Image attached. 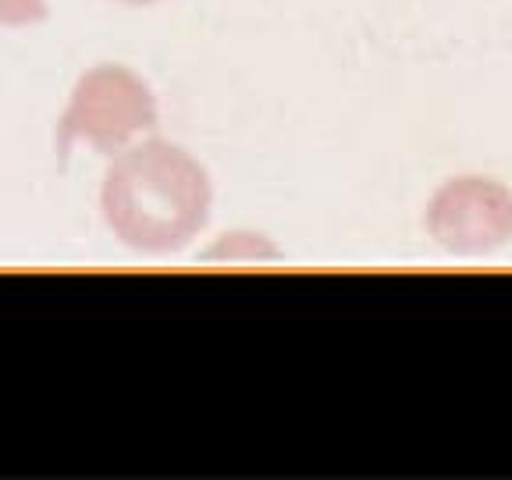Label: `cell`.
I'll return each mask as SVG.
<instances>
[{"label":"cell","mask_w":512,"mask_h":480,"mask_svg":"<svg viewBox=\"0 0 512 480\" xmlns=\"http://www.w3.org/2000/svg\"><path fill=\"white\" fill-rule=\"evenodd\" d=\"M157 121V100L132 68L96 64L75 82L72 100L64 107L57 146L72 150L75 143H86L89 150L114 157L139 136H150Z\"/></svg>","instance_id":"7a4b0ae2"},{"label":"cell","mask_w":512,"mask_h":480,"mask_svg":"<svg viewBox=\"0 0 512 480\" xmlns=\"http://www.w3.org/2000/svg\"><path fill=\"white\" fill-rule=\"evenodd\" d=\"M121 4H136V8H143V4H157V0H121Z\"/></svg>","instance_id":"5b68a950"},{"label":"cell","mask_w":512,"mask_h":480,"mask_svg":"<svg viewBox=\"0 0 512 480\" xmlns=\"http://www.w3.org/2000/svg\"><path fill=\"white\" fill-rule=\"evenodd\" d=\"M427 232L448 253H491L512 239V192L477 175L441 185L427 207Z\"/></svg>","instance_id":"3957f363"},{"label":"cell","mask_w":512,"mask_h":480,"mask_svg":"<svg viewBox=\"0 0 512 480\" xmlns=\"http://www.w3.org/2000/svg\"><path fill=\"white\" fill-rule=\"evenodd\" d=\"M47 0H0V25L4 29H29V25L47 22Z\"/></svg>","instance_id":"277c9868"},{"label":"cell","mask_w":512,"mask_h":480,"mask_svg":"<svg viewBox=\"0 0 512 480\" xmlns=\"http://www.w3.org/2000/svg\"><path fill=\"white\" fill-rule=\"evenodd\" d=\"M214 189L189 150L146 139L121 150L100 189V210L118 242L136 253H178L207 228Z\"/></svg>","instance_id":"6da1fadb"}]
</instances>
